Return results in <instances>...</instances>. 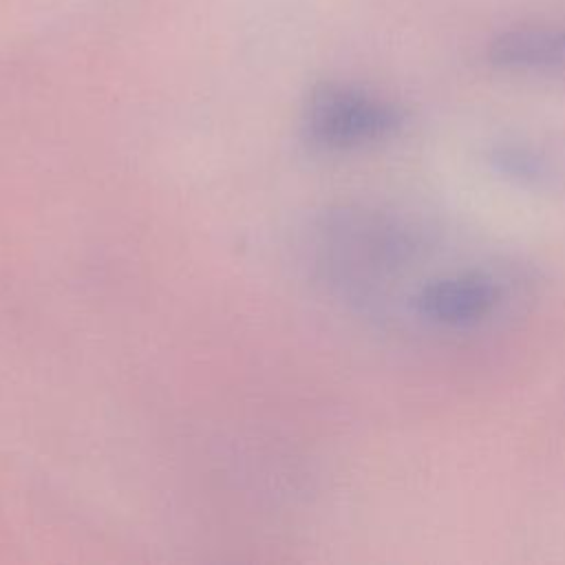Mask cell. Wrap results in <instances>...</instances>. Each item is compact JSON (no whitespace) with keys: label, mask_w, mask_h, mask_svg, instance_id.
Here are the masks:
<instances>
[{"label":"cell","mask_w":565,"mask_h":565,"mask_svg":"<svg viewBox=\"0 0 565 565\" xmlns=\"http://www.w3.org/2000/svg\"><path fill=\"white\" fill-rule=\"evenodd\" d=\"M488 163L501 177L514 183H521L525 188L550 185L554 179V170L550 161L536 150L525 146H514V143L494 146L492 150H488Z\"/></svg>","instance_id":"4"},{"label":"cell","mask_w":565,"mask_h":565,"mask_svg":"<svg viewBox=\"0 0 565 565\" xmlns=\"http://www.w3.org/2000/svg\"><path fill=\"white\" fill-rule=\"evenodd\" d=\"M406 110L353 84H322L305 106L302 130L311 146L329 152L353 150L375 141H384L402 130Z\"/></svg>","instance_id":"1"},{"label":"cell","mask_w":565,"mask_h":565,"mask_svg":"<svg viewBox=\"0 0 565 565\" xmlns=\"http://www.w3.org/2000/svg\"><path fill=\"white\" fill-rule=\"evenodd\" d=\"M486 57L514 73H565V26L508 29L488 42Z\"/></svg>","instance_id":"3"},{"label":"cell","mask_w":565,"mask_h":565,"mask_svg":"<svg viewBox=\"0 0 565 565\" xmlns=\"http://www.w3.org/2000/svg\"><path fill=\"white\" fill-rule=\"evenodd\" d=\"M499 285L479 271L448 274L428 280L413 296L417 313L435 324L468 327L488 318L499 302Z\"/></svg>","instance_id":"2"}]
</instances>
